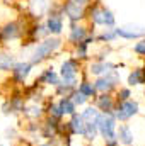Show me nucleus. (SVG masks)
Returning <instances> with one entry per match:
<instances>
[{"label":"nucleus","mask_w":145,"mask_h":146,"mask_svg":"<svg viewBox=\"0 0 145 146\" xmlns=\"http://www.w3.org/2000/svg\"><path fill=\"white\" fill-rule=\"evenodd\" d=\"M96 124H97V129L101 131L103 138L106 139L108 146H114V143L118 141V138L114 134V117L111 115V112L99 114L97 119H96Z\"/></svg>","instance_id":"1"},{"label":"nucleus","mask_w":145,"mask_h":146,"mask_svg":"<svg viewBox=\"0 0 145 146\" xmlns=\"http://www.w3.org/2000/svg\"><path fill=\"white\" fill-rule=\"evenodd\" d=\"M58 46H60V39H46V41L39 42V46L36 48V51L33 54V63H39L44 58H48Z\"/></svg>","instance_id":"2"},{"label":"nucleus","mask_w":145,"mask_h":146,"mask_svg":"<svg viewBox=\"0 0 145 146\" xmlns=\"http://www.w3.org/2000/svg\"><path fill=\"white\" fill-rule=\"evenodd\" d=\"M92 21L101 26H114V15L113 12L104 7H94L92 9Z\"/></svg>","instance_id":"3"},{"label":"nucleus","mask_w":145,"mask_h":146,"mask_svg":"<svg viewBox=\"0 0 145 146\" xmlns=\"http://www.w3.org/2000/svg\"><path fill=\"white\" fill-rule=\"evenodd\" d=\"M137 112H138V104H137V102L125 100V102L119 104V107L116 110V117H118L119 121H126V119H130L132 115H135Z\"/></svg>","instance_id":"4"},{"label":"nucleus","mask_w":145,"mask_h":146,"mask_svg":"<svg viewBox=\"0 0 145 146\" xmlns=\"http://www.w3.org/2000/svg\"><path fill=\"white\" fill-rule=\"evenodd\" d=\"M75 75H77V68H75V61L73 60H67L62 65V76L65 80L67 85H75Z\"/></svg>","instance_id":"5"},{"label":"nucleus","mask_w":145,"mask_h":146,"mask_svg":"<svg viewBox=\"0 0 145 146\" xmlns=\"http://www.w3.org/2000/svg\"><path fill=\"white\" fill-rule=\"evenodd\" d=\"M116 83H118V76L106 73V76H101V78L96 82L94 87H96V90H99V92H108V90H111V88L116 87Z\"/></svg>","instance_id":"6"},{"label":"nucleus","mask_w":145,"mask_h":146,"mask_svg":"<svg viewBox=\"0 0 145 146\" xmlns=\"http://www.w3.org/2000/svg\"><path fill=\"white\" fill-rule=\"evenodd\" d=\"M21 31H19V24L17 22H10L7 26H3L0 29V41H9V39H15L19 37Z\"/></svg>","instance_id":"7"},{"label":"nucleus","mask_w":145,"mask_h":146,"mask_svg":"<svg viewBox=\"0 0 145 146\" xmlns=\"http://www.w3.org/2000/svg\"><path fill=\"white\" fill-rule=\"evenodd\" d=\"M63 10H65V14L68 15L70 21H79V19L84 17V7L73 3V2H67V3L63 5Z\"/></svg>","instance_id":"8"},{"label":"nucleus","mask_w":145,"mask_h":146,"mask_svg":"<svg viewBox=\"0 0 145 146\" xmlns=\"http://www.w3.org/2000/svg\"><path fill=\"white\" fill-rule=\"evenodd\" d=\"M31 72V63H17L12 70L14 75V80L19 82V83H24V80L28 78V75Z\"/></svg>","instance_id":"9"},{"label":"nucleus","mask_w":145,"mask_h":146,"mask_svg":"<svg viewBox=\"0 0 145 146\" xmlns=\"http://www.w3.org/2000/svg\"><path fill=\"white\" fill-rule=\"evenodd\" d=\"M116 34L125 39H137V37L145 36V29L144 27H119L116 29Z\"/></svg>","instance_id":"10"},{"label":"nucleus","mask_w":145,"mask_h":146,"mask_svg":"<svg viewBox=\"0 0 145 146\" xmlns=\"http://www.w3.org/2000/svg\"><path fill=\"white\" fill-rule=\"evenodd\" d=\"M63 29V21L60 17V14H51L48 19V31L51 34H60Z\"/></svg>","instance_id":"11"},{"label":"nucleus","mask_w":145,"mask_h":146,"mask_svg":"<svg viewBox=\"0 0 145 146\" xmlns=\"http://www.w3.org/2000/svg\"><path fill=\"white\" fill-rule=\"evenodd\" d=\"M70 127H72L73 134H84V131H85V121H84V117L73 114L72 122H70Z\"/></svg>","instance_id":"12"},{"label":"nucleus","mask_w":145,"mask_h":146,"mask_svg":"<svg viewBox=\"0 0 145 146\" xmlns=\"http://www.w3.org/2000/svg\"><path fill=\"white\" fill-rule=\"evenodd\" d=\"M118 141H121L123 145H132L133 143V134H132L128 126H119V129H118Z\"/></svg>","instance_id":"13"},{"label":"nucleus","mask_w":145,"mask_h":146,"mask_svg":"<svg viewBox=\"0 0 145 146\" xmlns=\"http://www.w3.org/2000/svg\"><path fill=\"white\" fill-rule=\"evenodd\" d=\"M85 36H87V33H85L84 27H79V26L72 27V33H70V41H72V42L80 44V42L85 41Z\"/></svg>","instance_id":"14"},{"label":"nucleus","mask_w":145,"mask_h":146,"mask_svg":"<svg viewBox=\"0 0 145 146\" xmlns=\"http://www.w3.org/2000/svg\"><path fill=\"white\" fill-rule=\"evenodd\" d=\"M15 60L12 54H0V70H14Z\"/></svg>","instance_id":"15"},{"label":"nucleus","mask_w":145,"mask_h":146,"mask_svg":"<svg viewBox=\"0 0 145 146\" xmlns=\"http://www.w3.org/2000/svg\"><path fill=\"white\" fill-rule=\"evenodd\" d=\"M145 82V70H133L128 76V83L130 85H140Z\"/></svg>","instance_id":"16"},{"label":"nucleus","mask_w":145,"mask_h":146,"mask_svg":"<svg viewBox=\"0 0 145 146\" xmlns=\"http://www.w3.org/2000/svg\"><path fill=\"white\" fill-rule=\"evenodd\" d=\"M111 68H114V66L109 65V63L101 61V63H94V65H91V73H94V75H103V73H109Z\"/></svg>","instance_id":"17"},{"label":"nucleus","mask_w":145,"mask_h":146,"mask_svg":"<svg viewBox=\"0 0 145 146\" xmlns=\"http://www.w3.org/2000/svg\"><path fill=\"white\" fill-rule=\"evenodd\" d=\"M58 106H60V109H62L63 114H72V115L75 114V104H73L70 99H67V97H65V99H62Z\"/></svg>","instance_id":"18"},{"label":"nucleus","mask_w":145,"mask_h":146,"mask_svg":"<svg viewBox=\"0 0 145 146\" xmlns=\"http://www.w3.org/2000/svg\"><path fill=\"white\" fill-rule=\"evenodd\" d=\"M96 134H97V124H96V121H92V122H85L84 136H85L87 139H96Z\"/></svg>","instance_id":"19"},{"label":"nucleus","mask_w":145,"mask_h":146,"mask_svg":"<svg viewBox=\"0 0 145 146\" xmlns=\"http://www.w3.org/2000/svg\"><path fill=\"white\" fill-rule=\"evenodd\" d=\"M41 82L44 83H51V85H58V76L53 70H46V72L41 75Z\"/></svg>","instance_id":"20"},{"label":"nucleus","mask_w":145,"mask_h":146,"mask_svg":"<svg viewBox=\"0 0 145 146\" xmlns=\"http://www.w3.org/2000/svg\"><path fill=\"white\" fill-rule=\"evenodd\" d=\"M97 106L104 110V112H111L113 110V100H111V97H108V95H103V97L97 99Z\"/></svg>","instance_id":"21"},{"label":"nucleus","mask_w":145,"mask_h":146,"mask_svg":"<svg viewBox=\"0 0 145 146\" xmlns=\"http://www.w3.org/2000/svg\"><path fill=\"white\" fill-rule=\"evenodd\" d=\"M80 115L84 117V121H85V122H92V121H96V119H97V115H99V114H97V110H96V109L89 107V109L84 110Z\"/></svg>","instance_id":"22"},{"label":"nucleus","mask_w":145,"mask_h":146,"mask_svg":"<svg viewBox=\"0 0 145 146\" xmlns=\"http://www.w3.org/2000/svg\"><path fill=\"white\" fill-rule=\"evenodd\" d=\"M79 92H80V94H84L85 97H92V95H94V92H96V87H92L91 83H82V85L79 87Z\"/></svg>","instance_id":"23"},{"label":"nucleus","mask_w":145,"mask_h":146,"mask_svg":"<svg viewBox=\"0 0 145 146\" xmlns=\"http://www.w3.org/2000/svg\"><path fill=\"white\" fill-rule=\"evenodd\" d=\"M29 3H31L33 12H36V7H39V14H43L46 10V7H48V2L46 0H31Z\"/></svg>","instance_id":"24"},{"label":"nucleus","mask_w":145,"mask_h":146,"mask_svg":"<svg viewBox=\"0 0 145 146\" xmlns=\"http://www.w3.org/2000/svg\"><path fill=\"white\" fill-rule=\"evenodd\" d=\"M89 41H91V39H85L84 42H80V44H79V48H77V54H79V58H85V53H87V44H89Z\"/></svg>","instance_id":"25"},{"label":"nucleus","mask_w":145,"mask_h":146,"mask_svg":"<svg viewBox=\"0 0 145 146\" xmlns=\"http://www.w3.org/2000/svg\"><path fill=\"white\" fill-rule=\"evenodd\" d=\"M72 102L73 104H75V106H77V104H79V106H82V104H84V102H85V99H87V97H85V95H84V94H80V92H73L72 94Z\"/></svg>","instance_id":"26"},{"label":"nucleus","mask_w":145,"mask_h":146,"mask_svg":"<svg viewBox=\"0 0 145 146\" xmlns=\"http://www.w3.org/2000/svg\"><path fill=\"white\" fill-rule=\"evenodd\" d=\"M116 36H118V34H116V31H106L104 34H101V36H99V39H101V41H111V39H114Z\"/></svg>","instance_id":"27"},{"label":"nucleus","mask_w":145,"mask_h":146,"mask_svg":"<svg viewBox=\"0 0 145 146\" xmlns=\"http://www.w3.org/2000/svg\"><path fill=\"white\" fill-rule=\"evenodd\" d=\"M133 49H135V53H138V54H145V39H142L140 42H137Z\"/></svg>","instance_id":"28"},{"label":"nucleus","mask_w":145,"mask_h":146,"mask_svg":"<svg viewBox=\"0 0 145 146\" xmlns=\"http://www.w3.org/2000/svg\"><path fill=\"white\" fill-rule=\"evenodd\" d=\"M50 112H51L55 117H60V115L63 114V112H62V109H60V106H51V107H50Z\"/></svg>","instance_id":"29"},{"label":"nucleus","mask_w":145,"mask_h":146,"mask_svg":"<svg viewBox=\"0 0 145 146\" xmlns=\"http://www.w3.org/2000/svg\"><path fill=\"white\" fill-rule=\"evenodd\" d=\"M128 97H130V90H128V88H123V90H119V99H121V102L128 100Z\"/></svg>","instance_id":"30"},{"label":"nucleus","mask_w":145,"mask_h":146,"mask_svg":"<svg viewBox=\"0 0 145 146\" xmlns=\"http://www.w3.org/2000/svg\"><path fill=\"white\" fill-rule=\"evenodd\" d=\"M68 2H73V3H77V5H82V7H85L89 0H68Z\"/></svg>","instance_id":"31"},{"label":"nucleus","mask_w":145,"mask_h":146,"mask_svg":"<svg viewBox=\"0 0 145 146\" xmlns=\"http://www.w3.org/2000/svg\"><path fill=\"white\" fill-rule=\"evenodd\" d=\"M41 146H51V145H41Z\"/></svg>","instance_id":"32"}]
</instances>
